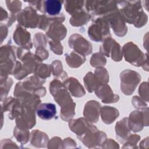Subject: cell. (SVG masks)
Here are the masks:
<instances>
[{
  "label": "cell",
  "instance_id": "obj_1",
  "mask_svg": "<svg viewBox=\"0 0 149 149\" xmlns=\"http://www.w3.org/2000/svg\"><path fill=\"white\" fill-rule=\"evenodd\" d=\"M116 5L125 22L133 24L137 27H140L146 23L147 16L142 9L140 1H116Z\"/></svg>",
  "mask_w": 149,
  "mask_h": 149
},
{
  "label": "cell",
  "instance_id": "obj_2",
  "mask_svg": "<svg viewBox=\"0 0 149 149\" xmlns=\"http://www.w3.org/2000/svg\"><path fill=\"white\" fill-rule=\"evenodd\" d=\"M86 8L94 17H105L112 12L117 10L116 1H87Z\"/></svg>",
  "mask_w": 149,
  "mask_h": 149
},
{
  "label": "cell",
  "instance_id": "obj_3",
  "mask_svg": "<svg viewBox=\"0 0 149 149\" xmlns=\"http://www.w3.org/2000/svg\"><path fill=\"white\" fill-rule=\"evenodd\" d=\"M94 23L88 30V35L90 38L95 41H101L110 38L109 23L104 17L95 18Z\"/></svg>",
  "mask_w": 149,
  "mask_h": 149
},
{
  "label": "cell",
  "instance_id": "obj_4",
  "mask_svg": "<svg viewBox=\"0 0 149 149\" xmlns=\"http://www.w3.org/2000/svg\"><path fill=\"white\" fill-rule=\"evenodd\" d=\"M123 52L126 61L134 66H143L145 61H147V58H145V55L132 42H129L123 46Z\"/></svg>",
  "mask_w": 149,
  "mask_h": 149
},
{
  "label": "cell",
  "instance_id": "obj_5",
  "mask_svg": "<svg viewBox=\"0 0 149 149\" xmlns=\"http://www.w3.org/2000/svg\"><path fill=\"white\" fill-rule=\"evenodd\" d=\"M120 88L126 95L133 93L140 81V74L131 70H125L120 73Z\"/></svg>",
  "mask_w": 149,
  "mask_h": 149
},
{
  "label": "cell",
  "instance_id": "obj_6",
  "mask_svg": "<svg viewBox=\"0 0 149 149\" xmlns=\"http://www.w3.org/2000/svg\"><path fill=\"white\" fill-rule=\"evenodd\" d=\"M19 23L24 27L34 29L38 26L40 15H38L34 8L27 7L19 12L17 15Z\"/></svg>",
  "mask_w": 149,
  "mask_h": 149
},
{
  "label": "cell",
  "instance_id": "obj_7",
  "mask_svg": "<svg viewBox=\"0 0 149 149\" xmlns=\"http://www.w3.org/2000/svg\"><path fill=\"white\" fill-rule=\"evenodd\" d=\"M69 45L75 52L83 55H87L92 52V45L81 36L75 34L69 39Z\"/></svg>",
  "mask_w": 149,
  "mask_h": 149
},
{
  "label": "cell",
  "instance_id": "obj_8",
  "mask_svg": "<svg viewBox=\"0 0 149 149\" xmlns=\"http://www.w3.org/2000/svg\"><path fill=\"white\" fill-rule=\"evenodd\" d=\"M104 17L107 18V20L108 22V23L111 25L115 34L118 36H123L126 34L127 27L118 9L112 12Z\"/></svg>",
  "mask_w": 149,
  "mask_h": 149
},
{
  "label": "cell",
  "instance_id": "obj_9",
  "mask_svg": "<svg viewBox=\"0 0 149 149\" xmlns=\"http://www.w3.org/2000/svg\"><path fill=\"white\" fill-rule=\"evenodd\" d=\"M100 52L107 56H111L115 61L122 59V52L120 45L113 39L108 38L100 47Z\"/></svg>",
  "mask_w": 149,
  "mask_h": 149
},
{
  "label": "cell",
  "instance_id": "obj_10",
  "mask_svg": "<svg viewBox=\"0 0 149 149\" xmlns=\"http://www.w3.org/2000/svg\"><path fill=\"white\" fill-rule=\"evenodd\" d=\"M144 125H148V115L145 116L144 112L136 111L130 114L128 120V126L130 129L133 132L140 131Z\"/></svg>",
  "mask_w": 149,
  "mask_h": 149
},
{
  "label": "cell",
  "instance_id": "obj_11",
  "mask_svg": "<svg viewBox=\"0 0 149 149\" xmlns=\"http://www.w3.org/2000/svg\"><path fill=\"white\" fill-rule=\"evenodd\" d=\"M17 127L22 129H30L36 123L34 110L27 108H23L22 111L16 119Z\"/></svg>",
  "mask_w": 149,
  "mask_h": 149
},
{
  "label": "cell",
  "instance_id": "obj_12",
  "mask_svg": "<svg viewBox=\"0 0 149 149\" xmlns=\"http://www.w3.org/2000/svg\"><path fill=\"white\" fill-rule=\"evenodd\" d=\"M95 90L96 95L104 103H113L119 100V96L113 94L110 87L106 83L98 84Z\"/></svg>",
  "mask_w": 149,
  "mask_h": 149
},
{
  "label": "cell",
  "instance_id": "obj_13",
  "mask_svg": "<svg viewBox=\"0 0 149 149\" xmlns=\"http://www.w3.org/2000/svg\"><path fill=\"white\" fill-rule=\"evenodd\" d=\"M13 40L17 45L24 49H30L32 47L30 33L20 26L17 27L13 34Z\"/></svg>",
  "mask_w": 149,
  "mask_h": 149
},
{
  "label": "cell",
  "instance_id": "obj_14",
  "mask_svg": "<svg viewBox=\"0 0 149 149\" xmlns=\"http://www.w3.org/2000/svg\"><path fill=\"white\" fill-rule=\"evenodd\" d=\"M101 105L95 101H90L85 105L83 115L86 119L90 122L95 123L98 120Z\"/></svg>",
  "mask_w": 149,
  "mask_h": 149
},
{
  "label": "cell",
  "instance_id": "obj_15",
  "mask_svg": "<svg viewBox=\"0 0 149 149\" xmlns=\"http://www.w3.org/2000/svg\"><path fill=\"white\" fill-rule=\"evenodd\" d=\"M66 27L59 22L52 23L47 31V35L54 41H59L64 38L66 35Z\"/></svg>",
  "mask_w": 149,
  "mask_h": 149
},
{
  "label": "cell",
  "instance_id": "obj_16",
  "mask_svg": "<svg viewBox=\"0 0 149 149\" xmlns=\"http://www.w3.org/2000/svg\"><path fill=\"white\" fill-rule=\"evenodd\" d=\"M62 2L63 1L58 0L42 1L41 12L50 16H57L61 10Z\"/></svg>",
  "mask_w": 149,
  "mask_h": 149
},
{
  "label": "cell",
  "instance_id": "obj_17",
  "mask_svg": "<svg viewBox=\"0 0 149 149\" xmlns=\"http://www.w3.org/2000/svg\"><path fill=\"white\" fill-rule=\"evenodd\" d=\"M38 116L44 120H49L54 118L56 113L55 105L52 103H43L37 108Z\"/></svg>",
  "mask_w": 149,
  "mask_h": 149
},
{
  "label": "cell",
  "instance_id": "obj_18",
  "mask_svg": "<svg viewBox=\"0 0 149 149\" xmlns=\"http://www.w3.org/2000/svg\"><path fill=\"white\" fill-rule=\"evenodd\" d=\"M64 87L74 97H80L85 94V91L83 86L74 78L71 77L67 79L64 83Z\"/></svg>",
  "mask_w": 149,
  "mask_h": 149
},
{
  "label": "cell",
  "instance_id": "obj_19",
  "mask_svg": "<svg viewBox=\"0 0 149 149\" xmlns=\"http://www.w3.org/2000/svg\"><path fill=\"white\" fill-rule=\"evenodd\" d=\"M130 129L128 126V118H124L116 124L115 132L117 137L119 141L126 140L128 136L130 134Z\"/></svg>",
  "mask_w": 149,
  "mask_h": 149
},
{
  "label": "cell",
  "instance_id": "obj_20",
  "mask_svg": "<svg viewBox=\"0 0 149 149\" xmlns=\"http://www.w3.org/2000/svg\"><path fill=\"white\" fill-rule=\"evenodd\" d=\"M91 124L84 118H80L72 120L69 125L72 132L77 134V136L81 135Z\"/></svg>",
  "mask_w": 149,
  "mask_h": 149
},
{
  "label": "cell",
  "instance_id": "obj_21",
  "mask_svg": "<svg viewBox=\"0 0 149 149\" xmlns=\"http://www.w3.org/2000/svg\"><path fill=\"white\" fill-rule=\"evenodd\" d=\"M101 118L107 124L112 123L119 116L118 109L111 107H103L101 109Z\"/></svg>",
  "mask_w": 149,
  "mask_h": 149
},
{
  "label": "cell",
  "instance_id": "obj_22",
  "mask_svg": "<svg viewBox=\"0 0 149 149\" xmlns=\"http://www.w3.org/2000/svg\"><path fill=\"white\" fill-rule=\"evenodd\" d=\"M90 17L91 16L88 13L81 9L72 15L70 22L72 26H80L86 24L90 20Z\"/></svg>",
  "mask_w": 149,
  "mask_h": 149
},
{
  "label": "cell",
  "instance_id": "obj_23",
  "mask_svg": "<svg viewBox=\"0 0 149 149\" xmlns=\"http://www.w3.org/2000/svg\"><path fill=\"white\" fill-rule=\"evenodd\" d=\"M86 58L84 55L75 51L72 52L66 56V61L70 67L77 68L85 62Z\"/></svg>",
  "mask_w": 149,
  "mask_h": 149
},
{
  "label": "cell",
  "instance_id": "obj_24",
  "mask_svg": "<svg viewBox=\"0 0 149 149\" xmlns=\"http://www.w3.org/2000/svg\"><path fill=\"white\" fill-rule=\"evenodd\" d=\"M84 2L83 1H66L65 2V8L70 15H72L82 9Z\"/></svg>",
  "mask_w": 149,
  "mask_h": 149
},
{
  "label": "cell",
  "instance_id": "obj_25",
  "mask_svg": "<svg viewBox=\"0 0 149 149\" xmlns=\"http://www.w3.org/2000/svg\"><path fill=\"white\" fill-rule=\"evenodd\" d=\"M75 103L72 102L66 106L61 107V118L66 121H68L71 119L75 115L74 112Z\"/></svg>",
  "mask_w": 149,
  "mask_h": 149
},
{
  "label": "cell",
  "instance_id": "obj_26",
  "mask_svg": "<svg viewBox=\"0 0 149 149\" xmlns=\"http://www.w3.org/2000/svg\"><path fill=\"white\" fill-rule=\"evenodd\" d=\"M84 81L87 90L90 93H91L95 89L97 86V82L100 84L95 75H94L91 72H89L86 74L84 78Z\"/></svg>",
  "mask_w": 149,
  "mask_h": 149
},
{
  "label": "cell",
  "instance_id": "obj_27",
  "mask_svg": "<svg viewBox=\"0 0 149 149\" xmlns=\"http://www.w3.org/2000/svg\"><path fill=\"white\" fill-rule=\"evenodd\" d=\"M51 71V66L49 65L42 64L37 66L36 70H35V74L41 79L45 80L46 77H48L50 76Z\"/></svg>",
  "mask_w": 149,
  "mask_h": 149
},
{
  "label": "cell",
  "instance_id": "obj_28",
  "mask_svg": "<svg viewBox=\"0 0 149 149\" xmlns=\"http://www.w3.org/2000/svg\"><path fill=\"white\" fill-rule=\"evenodd\" d=\"M51 68L54 76L61 77V79L67 77L66 73L63 70L62 63L59 60H56L52 62Z\"/></svg>",
  "mask_w": 149,
  "mask_h": 149
},
{
  "label": "cell",
  "instance_id": "obj_29",
  "mask_svg": "<svg viewBox=\"0 0 149 149\" xmlns=\"http://www.w3.org/2000/svg\"><path fill=\"white\" fill-rule=\"evenodd\" d=\"M90 63L93 67L102 66L105 65L106 59L104 57L103 55L101 52L95 53L92 56Z\"/></svg>",
  "mask_w": 149,
  "mask_h": 149
},
{
  "label": "cell",
  "instance_id": "obj_30",
  "mask_svg": "<svg viewBox=\"0 0 149 149\" xmlns=\"http://www.w3.org/2000/svg\"><path fill=\"white\" fill-rule=\"evenodd\" d=\"M95 76L99 83H105L108 81V73L105 69L99 68L95 71Z\"/></svg>",
  "mask_w": 149,
  "mask_h": 149
},
{
  "label": "cell",
  "instance_id": "obj_31",
  "mask_svg": "<svg viewBox=\"0 0 149 149\" xmlns=\"http://www.w3.org/2000/svg\"><path fill=\"white\" fill-rule=\"evenodd\" d=\"M27 131V130L26 129H20L17 127H15L14 130V135L17 139V141L23 144L27 141V140L29 139V134L23 136V134H24Z\"/></svg>",
  "mask_w": 149,
  "mask_h": 149
},
{
  "label": "cell",
  "instance_id": "obj_32",
  "mask_svg": "<svg viewBox=\"0 0 149 149\" xmlns=\"http://www.w3.org/2000/svg\"><path fill=\"white\" fill-rule=\"evenodd\" d=\"M5 84L2 83H1V100H2L3 97H5L8 94L9 90H10V88L12 84V80L10 78H8L5 77V80H3Z\"/></svg>",
  "mask_w": 149,
  "mask_h": 149
},
{
  "label": "cell",
  "instance_id": "obj_33",
  "mask_svg": "<svg viewBox=\"0 0 149 149\" xmlns=\"http://www.w3.org/2000/svg\"><path fill=\"white\" fill-rule=\"evenodd\" d=\"M7 7L12 13L19 12L22 7V3L19 1H6Z\"/></svg>",
  "mask_w": 149,
  "mask_h": 149
},
{
  "label": "cell",
  "instance_id": "obj_34",
  "mask_svg": "<svg viewBox=\"0 0 149 149\" xmlns=\"http://www.w3.org/2000/svg\"><path fill=\"white\" fill-rule=\"evenodd\" d=\"M50 49L55 54L61 55L63 52V48L61 44L58 41H49Z\"/></svg>",
  "mask_w": 149,
  "mask_h": 149
},
{
  "label": "cell",
  "instance_id": "obj_35",
  "mask_svg": "<svg viewBox=\"0 0 149 149\" xmlns=\"http://www.w3.org/2000/svg\"><path fill=\"white\" fill-rule=\"evenodd\" d=\"M34 45L36 47H45L46 45V38L44 34L38 33L36 34L34 37Z\"/></svg>",
  "mask_w": 149,
  "mask_h": 149
},
{
  "label": "cell",
  "instance_id": "obj_36",
  "mask_svg": "<svg viewBox=\"0 0 149 149\" xmlns=\"http://www.w3.org/2000/svg\"><path fill=\"white\" fill-rule=\"evenodd\" d=\"M36 56L42 61L48 57V52L45 49V47H40L37 48L36 51Z\"/></svg>",
  "mask_w": 149,
  "mask_h": 149
},
{
  "label": "cell",
  "instance_id": "obj_37",
  "mask_svg": "<svg viewBox=\"0 0 149 149\" xmlns=\"http://www.w3.org/2000/svg\"><path fill=\"white\" fill-rule=\"evenodd\" d=\"M139 94H140L142 98L148 101V83L145 82L143 83L139 87Z\"/></svg>",
  "mask_w": 149,
  "mask_h": 149
},
{
  "label": "cell",
  "instance_id": "obj_38",
  "mask_svg": "<svg viewBox=\"0 0 149 149\" xmlns=\"http://www.w3.org/2000/svg\"><path fill=\"white\" fill-rule=\"evenodd\" d=\"M132 102L133 105L137 108H143V107L146 106V104L143 103L138 97H134L132 100Z\"/></svg>",
  "mask_w": 149,
  "mask_h": 149
}]
</instances>
